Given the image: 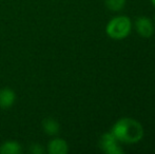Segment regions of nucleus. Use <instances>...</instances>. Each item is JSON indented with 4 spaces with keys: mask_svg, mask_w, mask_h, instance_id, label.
Returning a JSON list of instances; mask_svg holds the SVG:
<instances>
[{
    "mask_svg": "<svg viewBox=\"0 0 155 154\" xmlns=\"http://www.w3.org/2000/svg\"><path fill=\"white\" fill-rule=\"evenodd\" d=\"M111 132L124 144H136L143 137V128L141 123L131 117L118 119L113 125Z\"/></svg>",
    "mask_w": 155,
    "mask_h": 154,
    "instance_id": "f257e3e1",
    "label": "nucleus"
},
{
    "mask_svg": "<svg viewBox=\"0 0 155 154\" xmlns=\"http://www.w3.org/2000/svg\"><path fill=\"white\" fill-rule=\"evenodd\" d=\"M132 30V22L127 16H117L112 18L107 25L106 32L112 39L120 40L126 38Z\"/></svg>",
    "mask_w": 155,
    "mask_h": 154,
    "instance_id": "f03ea898",
    "label": "nucleus"
},
{
    "mask_svg": "<svg viewBox=\"0 0 155 154\" xmlns=\"http://www.w3.org/2000/svg\"><path fill=\"white\" fill-rule=\"evenodd\" d=\"M99 147L104 153L123 154L124 149L120 147V142L113 135L112 132H107L101 135L99 139Z\"/></svg>",
    "mask_w": 155,
    "mask_h": 154,
    "instance_id": "7ed1b4c3",
    "label": "nucleus"
},
{
    "mask_svg": "<svg viewBox=\"0 0 155 154\" xmlns=\"http://www.w3.org/2000/svg\"><path fill=\"white\" fill-rule=\"evenodd\" d=\"M135 29L137 33L143 38H149L154 33V25L149 17L140 16L135 21Z\"/></svg>",
    "mask_w": 155,
    "mask_h": 154,
    "instance_id": "20e7f679",
    "label": "nucleus"
},
{
    "mask_svg": "<svg viewBox=\"0 0 155 154\" xmlns=\"http://www.w3.org/2000/svg\"><path fill=\"white\" fill-rule=\"evenodd\" d=\"M68 151V143L61 138H54L48 145V152L50 154H67Z\"/></svg>",
    "mask_w": 155,
    "mask_h": 154,
    "instance_id": "39448f33",
    "label": "nucleus"
},
{
    "mask_svg": "<svg viewBox=\"0 0 155 154\" xmlns=\"http://www.w3.org/2000/svg\"><path fill=\"white\" fill-rule=\"evenodd\" d=\"M16 100V94L13 90L4 88L0 90V108L8 109L12 107Z\"/></svg>",
    "mask_w": 155,
    "mask_h": 154,
    "instance_id": "423d86ee",
    "label": "nucleus"
},
{
    "mask_svg": "<svg viewBox=\"0 0 155 154\" xmlns=\"http://www.w3.org/2000/svg\"><path fill=\"white\" fill-rule=\"evenodd\" d=\"M21 152H22L21 145L14 140H8L0 146L1 154H20Z\"/></svg>",
    "mask_w": 155,
    "mask_h": 154,
    "instance_id": "0eeeda50",
    "label": "nucleus"
},
{
    "mask_svg": "<svg viewBox=\"0 0 155 154\" xmlns=\"http://www.w3.org/2000/svg\"><path fill=\"white\" fill-rule=\"evenodd\" d=\"M42 128H43V131L51 136L58 134V132L60 130L59 123L54 118H45L42 121Z\"/></svg>",
    "mask_w": 155,
    "mask_h": 154,
    "instance_id": "6e6552de",
    "label": "nucleus"
},
{
    "mask_svg": "<svg viewBox=\"0 0 155 154\" xmlns=\"http://www.w3.org/2000/svg\"><path fill=\"white\" fill-rule=\"evenodd\" d=\"M106 6L112 12H119L126 5V0H104Z\"/></svg>",
    "mask_w": 155,
    "mask_h": 154,
    "instance_id": "1a4fd4ad",
    "label": "nucleus"
},
{
    "mask_svg": "<svg viewBox=\"0 0 155 154\" xmlns=\"http://www.w3.org/2000/svg\"><path fill=\"white\" fill-rule=\"evenodd\" d=\"M31 152L35 154H41L45 152V149L41 147V145L39 144H33L31 146Z\"/></svg>",
    "mask_w": 155,
    "mask_h": 154,
    "instance_id": "9d476101",
    "label": "nucleus"
},
{
    "mask_svg": "<svg viewBox=\"0 0 155 154\" xmlns=\"http://www.w3.org/2000/svg\"><path fill=\"white\" fill-rule=\"evenodd\" d=\"M151 2H152V3H153V5L155 6V0H151Z\"/></svg>",
    "mask_w": 155,
    "mask_h": 154,
    "instance_id": "9b49d317",
    "label": "nucleus"
}]
</instances>
